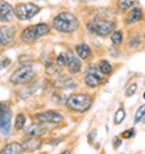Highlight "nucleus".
Instances as JSON below:
<instances>
[{"label": "nucleus", "instance_id": "f257e3e1", "mask_svg": "<svg viewBox=\"0 0 145 154\" xmlns=\"http://www.w3.org/2000/svg\"><path fill=\"white\" fill-rule=\"evenodd\" d=\"M79 27L76 16L70 12H61L53 18V28L61 33H72Z\"/></svg>", "mask_w": 145, "mask_h": 154}, {"label": "nucleus", "instance_id": "f03ea898", "mask_svg": "<svg viewBox=\"0 0 145 154\" xmlns=\"http://www.w3.org/2000/svg\"><path fill=\"white\" fill-rule=\"evenodd\" d=\"M50 27L46 23H38L34 26H29L21 33V40L23 43H34L39 38L49 34Z\"/></svg>", "mask_w": 145, "mask_h": 154}, {"label": "nucleus", "instance_id": "7ed1b4c3", "mask_svg": "<svg viewBox=\"0 0 145 154\" xmlns=\"http://www.w3.org/2000/svg\"><path fill=\"white\" fill-rule=\"evenodd\" d=\"M92 106V98L88 95L84 94H75L68 97L67 107L75 112H86Z\"/></svg>", "mask_w": 145, "mask_h": 154}, {"label": "nucleus", "instance_id": "20e7f679", "mask_svg": "<svg viewBox=\"0 0 145 154\" xmlns=\"http://www.w3.org/2000/svg\"><path fill=\"white\" fill-rule=\"evenodd\" d=\"M90 32L99 35V36H105L109 35L115 28L116 23L114 21H105V20H92L87 24Z\"/></svg>", "mask_w": 145, "mask_h": 154}, {"label": "nucleus", "instance_id": "39448f33", "mask_svg": "<svg viewBox=\"0 0 145 154\" xmlns=\"http://www.w3.org/2000/svg\"><path fill=\"white\" fill-rule=\"evenodd\" d=\"M34 69L30 64H23L11 74L10 82L15 85H23L29 83L34 78Z\"/></svg>", "mask_w": 145, "mask_h": 154}, {"label": "nucleus", "instance_id": "423d86ee", "mask_svg": "<svg viewBox=\"0 0 145 154\" xmlns=\"http://www.w3.org/2000/svg\"><path fill=\"white\" fill-rule=\"evenodd\" d=\"M40 11V8L33 3H24V4H18L15 9V16L21 20V21H27L33 18L35 15H38Z\"/></svg>", "mask_w": 145, "mask_h": 154}, {"label": "nucleus", "instance_id": "0eeeda50", "mask_svg": "<svg viewBox=\"0 0 145 154\" xmlns=\"http://www.w3.org/2000/svg\"><path fill=\"white\" fill-rule=\"evenodd\" d=\"M103 73L96 66H90L85 73V83L88 88L94 89L103 83Z\"/></svg>", "mask_w": 145, "mask_h": 154}, {"label": "nucleus", "instance_id": "6e6552de", "mask_svg": "<svg viewBox=\"0 0 145 154\" xmlns=\"http://www.w3.org/2000/svg\"><path fill=\"white\" fill-rule=\"evenodd\" d=\"M33 119L38 123V124H56L63 120V117L53 110H47V112H43V113H38L35 114Z\"/></svg>", "mask_w": 145, "mask_h": 154}, {"label": "nucleus", "instance_id": "1a4fd4ad", "mask_svg": "<svg viewBox=\"0 0 145 154\" xmlns=\"http://www.w3.org/2000/svg\"><path fill=\"white\" fill-rule=\"evenodd\" d=\"M11 109L7 106H1V109H0V132L5 136H7L11 130Z\"/></svg>", "mask_w": 145, "mask_h": 154}, {"label": "nucleus", "instance_id": "9d476101", "mask_svg": "<svg viewBox=\"0 0 145 154\" xmlns=\"http://www.w3.org/2000/svg\"><path fill=\"white\" fill-rule=\"evenodd\" d=\"M16 35V28L15 27H0V45L1 46H7L10 45Z\"/></svg>", "mask_w": 145, "mask_h": 154}, {"label": "nucleus", "instance_id": "9b49d317", "mask_svg": "<svg viewBox=\"0 0 145 154\" xmlns=\"http://www.w3.org/2000/svg\"><path fill=\"white\" fill-rule=\"evenodd\" d=\"M13 8L4 0H0V22H10L13 20Z\"/></svg>", "mask_w": 145, "mask_h": 154}, {"label": "nucleus", "instance_id": "f8f14e48", "mask_svg": "<svg viewBox=\"0 0 145 154\" xmlns=\"http://www.w3.org/2000/svg\"><path fill=\"white\" fill-rule=\"evenodd\" d=\"M68 70L72 74H76L81 70V61L80 58L75 57L70 52H67V63H65Z\"/></svg>", "mask_w": 145, "mask_h": 154}, {"label": "nucleus", "instance_id": "ddd939ff", "mask_svg": "<svg viewBox=\"0 0 145 154\" xmlns=\"http://www.w3.org/2000/svg\"><path fill=\"white\" fill-rule=\"evenodd\" d=\"M24 130V134L27 136H30V137H39V136H43L46 134V128L43 126V124H31L29 126H27Z\"/></svg>", "mask_w": 145, "mask_h": 154}, {"label": "nucleus", "instance_id": "4468645a", "mask_svg": "<svg viewBox=\"0 0 145 154\" xmlns=\"http://www.w3.org/2000/svg\"><path fill=\"white\" fill-rule=\"evenodd\" d=\"M43 144V141L39 137H29L22 143V148L25 152H34L38 150Z\"/></svg>", "mask_w": 145, "mask_h": 154}, {"label": "nucleus", "instance_id": "2eb2a0df", "mask_svg": "<svg viewBox=\"0 0 145 154\" xmlns=\"http://www.w3.org/2000/svg\"><path fill=\"white\" fill-rule=\"evenodd\" d=\"M141 18H143V11H141V9L140 8H134L127 15L126 22H127V24H134L137 22H140Z\"/></svg>", "mask_w": 145, "mask_h": 154}, {"label": "nucleus", "instance_id": "dca6fc26", "mask_svg": "<svg viewBox=\"0 0 145 154\" xmlns=\"http://www.w3.org/2000/svg\"><path fill=\"white\" fill-rule=\"evenodd\" d=\"M22 152H23L22 144L18 142H12L0 150V154H22Z\"/></svg>", "mask_w": 145, "mask_h": 154}, {"label": "nucleus", "instance_id": "f3484780", "mask_svg": "<svg viewBox=\"0 0 145 154\" xmlns=\"http://www.w3.org/2000/svg\"><path fill=\"white\" fill-rule=\"evenodd\" d=\"M75 51H76L78 56H79L81 60H87V58H90V56H91V54H92L90 46L86 45V44H79V45H76V46H75Z\"/></svg>", "mask_w": 145, "mask_h": 154}, {"label": "nucleus", "instance_id": "a211bd4d", "mask_svg": "<svg viewBox=\"0 0 145 154\" xmlns=\"http://www.w3.org/2000/svg\"><path fill=\"white\" fill-rule=\"evenodd\" d=\"M56 84L61 88H64V89H75L78 86L74 80H72L71 78H69V76H65V75L62 76V78H59Z\"/></svg>", "mask_w": 145, "mask_h": 154}, {"label": "nucleus", "instance_id": "6ab92c4d", "mask_svg": "<svg viewBox=\"0 0 145 154\" xmlns=\"http://www.w3.org/2000/svg\"><path fill=\"white\" fill-rule=\"evenodd\" d=\"M138 2H139V0H119L117 6H119L120 11L125 12V11L129 10L131 8H133Z\"/></svg>", "mask_w": 145, "mask_h": 154}, {"label": "nucleus", "instance_id": "aec40b11", "mask_svg": "<svg viewBox=\"0 0 145 154\" xmlns=\"http://www.w3.org/2000/svg\"><path fill=\"white\" fill-rule=\"evenodd\" d=\"M25 122H27V118L25 115L19 113L17 117H16V122H15V129L16 130H23L24 126H25Z\"/></svg>", "mask_w": 145, "mask_h": 154}, {"label": "nucleus", "instance_id": "412c9836", "mask_svg": "<svg viewBox=\"0 0 145 154\" xmlns=\"http://www.w3.org/2000/svg\"><path fill=\"white\" fill-rule=\"evenodd\" d=\"M99 70L103 73V74H110L111 73V70H113V67H111V64L109 63L108 61H105V60H103V61H100L99 62Z\"/></svg>", "mask_w": 145, "mask_h": 154}, {"label": "nucleus", "instance_id": "4be33fe9", "mask_svg": "<svg viewBox=\"0 0 145 154\" xmlns=\"http://www.w3.org/2000/svg\"><path fill=\"white\" fill-rule=\"evenodd\" d=\"M122 39H123V35H122V33L119 32V30H115V32L111 34V43H113L114 45L121 44V43H122Z\"/></svg>", "mask_w": 145, "mask_h": 154}, {"label": "nucleus", "instance_id": "5701e85b", "mask_svg": "<svg viewBox=\"0 0 145 154\" xmlns=\"http://www.w3.org/2000/svg\"><path fill=\"white\" fill-rule=\"evenodd\" d=\"M125 115H126V113H125V109H123V108H120V109L116 112V114H115L114 123H115L116 125L121 124V123L123 122V119H125Z\"/></svg>", "mask_w": 145, "mask_h": 154}, {"label": "nucleus", "instance_id": "b1692460", "mask_svg": "<svg viewBox=\"0 0 145 154\" xmlns=\"http://www.w3.org/2000/svg\"><path fill=\"white\" fill-rule=\"evenodd\" d=\"M144 107H145L144 104L140 106V108H139V109L137 110V113H135V118H134V123H135V124L143 122V119H144V110H145Z\"/></svg>", "mask_w": 145, "mask_h": 154}, {"label": "nucleus", "instance_id": "393cba45", "mask_svg": "<svg viewBox=\"0 0 145 154\" xmlns=\"http://www.w3.org/2000/svg\"><path fill=\"white\" fill-rule=\"evenodd\" d=\"M67 63V54H59L58 57L56 58V64L57 67H63Z\"/></svg>", "mask_w": 145, "mask_h": 154}, {"label": "nucleus", "instance_id": "a878e982", "mask_svg": "<svg viewBox=\"0 0 145 154\" xmlns=\"http://www.w3.org/2000/svg\"><path fill=\"white\" fill-rule=\"evenodd\" d=\"M137 88H138L137 84H131V85L127 88V90H126V96H127V97L133 96V95L135 94V91H137Z\"/></svg>", "mask_w": 145, "mask_h": 154}, {"label": "nucleus", "instance_id": "bb28decb", "mask_svg": "<svg viewBox=\"0 0 145 154\" xmlns=\"http://www.w3.org/2000/svg\"><path fill=\"white\" fill-rule=\"evenodd\" d=\"M11 64V60L10 58H4V60H1L0 61V70L1 69H4V68H6V67H9Z\"/></svg>", "mask_w": 145, "mask_h": 154}, {"label": "nucleus", "instance_id": "cd10ccee", "mask_svg": "<svg viewBox=\"0 0 145 154\" xmlns=\"http://www.w3.org/2000/svg\"><path fill=\"white\" fill-rule=\"evenodd\" d=\"M133 135H134V129H128V130L123 131L121 136H122L123 138H131Z\"/></svg>", "mask_w": 145, "mask_h": 154}, {"label": "nucleus", "instance_id": "c85d7f7f", "mask_svg": "<svg viewBox=\"0 0 145 154\" xmlns=\"http://www.w3.org/2000/svg\"><path fill=\"white\" fill-rule=\"evenodd\" d=\"M96 136H97V130H93L88 134V142L90 143H93L96 141Z\"/></svg>", "mask_w": 145, "mask_h": 154}, {"label": "nucleus", "instance_id": "c756f323", "mask_svg": "<svg viewBox=\"0 0 145 154\" xmlns=\"http://www.w3.org/2000/svg\"><path fill=\"white\" fill-rule=\"evenodd\" d=\"M121 143H122L121 138H119V137H115L114 138V148H119L121 146Z\"/></svg>", "mask_w": 145, "mask_h": 154}, {"label": "nucleus", "instance_id": "7c9ffc66", "mask_svg": "<svg viewBox=\"0 0 145 154\" xmlns=\"http://www.w3.org/2000/svg\"><path fill=\"white\" fill-rule=\"evenodd\" d=\"M84 3H91V2H97V0H81Z\"/></svg>", "mask_w": 145, "mask_h": 154}, {"label": "nucleus", "instance_id": "2f4dec72", "mask_svg": "<svg viewBox=\"0 0 145 154\" xmlns=\"http://www.w3.org/2000/svg\"><path fill=\"white\" fill-rule=\"evenodd\" d=\"M61 154H70V150H64V152L61 153Z\"/></svg>", "mask_w": 145, "mask_h": 154}, {"label": "nucleus", "instance_id": "473e14b6", "mask_svg": "<svg viewBox=\"0 0 145 154\" xmlns=\"http://www.w3.org/2000/svg\"><path fill=\"white\" fill-rule=\"evenodd\" d=\"M0 109H1V104H0Z\"/></svg>", "mask_w": 145, "mask_h": 154}]
</instances>
